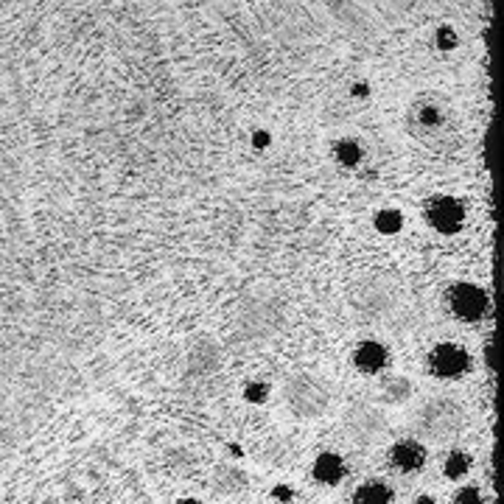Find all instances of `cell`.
<instances>
[{
    "label": "cell",
    "mask_w": 504,
    "mask_h": 504,
    "mask_svg": "<svg viewBox=\"0 0 504 504\" xmlns=\"http://www.w3.org/2000/svg\"><path fill=\"white\" fill-rule=\"evenodd\" d=\"M390 462H392V468H398L404 473H414L426 465V449L414 440H401L390 449Z\"/></svg>",
    "instance_id": "obj_4"
},
{
    "label": "cell",
    "mask_w": 504,
    "mask_h": 504,
    "mask_svg": "<svg viewBox=\"0 0 504 504\" xmlns=\"http://www.w3.org/2000/svg\"><path fill=\"white\" fill-rule=\"evenodd\" d=\"M414 504H434V499H431V496H417Z\"/></svg>",
    "instance_id": "obj_14"
},
{
    "label": "cell",
    "mask_w": 504,
    "mask_h": 504,
    "mask_svg": "<svg viewBox=\"0 0 504 504\" xmlns=\"http://www.w3.org/2000/svg\"><path fill=\"white\" fill-rule=\"evenodd\" d=\"M314 479L320 485H339L342 476H345V459L333 451H322L320 457L314 459V468H311Z\"/></svg>",
    "instance_id": "obj_6"
},
{
    "label": "cell",
    "mask_w": 504,
    "mask_h": 504,
    "mask_svg": "<svg viewBox=\"0 0 504 504\" xmlns=\"http://www.w3.org/2000/svg\"><path fill=\"white\" fill-rule=\"evenodd\" d=\"M457 504H482L479 488H462L457 493Z\"/></svg>",
    "instance_id": "obj_12"
},
{
    "label": "cell",
    "mask_w": 504,
    "mask_h": 504,
    "mask_svg": "<svg viewBox=\"0 0 504 504\" xmlns=\"http://www.w3.org/2000/svg\"><path fill=\"white\" fill-rule=\"evenodd\" d=\"M267 395H269V387H267V384H261V381H252V384H247V387H244V398H247L250 404H264V401H267Z\"/></svg>",
    "instance_id": "obj_11"
},
{
    "label": "cell",
    "mask_w": 504,
    "mask_h": 504,
    "mask_svg": "<svg viewBox=\"0 0 504 504\" xmlns=\"http://www.w3.org/2000/svg\"><path fill=\"white\" fill-rule=\"evenodd\" d=\"M443 471H446L449 479H462L471 471V454L468 451H451L443 462Z\"/></svg>",
    "instance_id": "obj_8"
},
{
    "label": "cell",
    "mask_w": 504,
    "mask_h": 504,
    "mask_svg": "<svg viewBox=\"0 0 504 504\" xmlns=\"http://www.w3.org/2000/svg\"><path fill=\"white\" fill-rule=\"evenodd\" d=\"M336 160L350 168V166H356V163L362 160V149H359L353 140H342V143L336 146Z\"/></svg>",
    "instance_id": "obj_10"
},
{
    "label": "cell",
    "mask_w": 504,
    "mask_h": 504,
    "mask_svg": "<svg viewBox=\"0 0 504 504\" xmlns=\"http://www.w3.org/2000/svg\"><path fill=\"white\" fill-rule=\"evenodd\" d=\"M426 219L437 232L451 235V232H457L465 225V208L454 196H434L426 205Z\"/></svg>",
    "instance_id": "obj_2"
},
{
    "label": "cell",
    "mask_w": 504,
    "mask_h": 504,
    "mask_svg": "<svg viewBox=\"0 0 504 504\" xmlns=\"http://www.w3.org/2000/svg\"><path fill=\"white\" fill-rule=\"evenodd\" d=\"M272 496H275L277 502H291V496H294V490H291L289 485H277L275 490H272Z\"/></svg>",
    "instance_id": "obj_13"
},
{
    "label": "cell",
    "mask_w": 504,
    "mask_h": 504,
    "mask_svg": "<svg viewBox=\"0 0 504 504\" xmlns=\"http://www.w3.org/2000/svg\"><path fill=\"white\" fill-rule=\"evenodd\" d=\"M387 359H390L387 348L381 342H375V339H367V342H362L353 350V365H356V370H362V372H378V370H384Z\"/></svg>",
    "instance_id": "obj_5"
},
{
    "label": "cell",
    "mask_w": 504,
    "mask_h": 504,
    "mask_svg": "<svg viewBox=\"0 0 504 504\" xmlns=\"http://www.w3.org/2000/svg\"><path fill=\"white\" fill-rule=\"evenodd\" d=\"M449 306L462 322H476L488 311V294L476 283H457L449 291Z\"/></svg>",
    "instance_id": "obj_1"
},
{
    "label": "cell",
    "mask_w": 504,
    "mask_h": 504,
    "mask_svg": "<svg viewBox=\"0 0 504 504\" xmlns=\"http://www.w3.org/2000/svg\"><path fill=\"white\" fill-rule=\"evenodd\" d=\"M471 367V356L465 348H459L454 342H443L431 350L429 356V370L437 375V378H457L462 372H468Z\"/></svg>",
    "instance_id": "obj_3"
},
{
    "label": "cell",
    "mask_w": 504,
    "mask_h": 504,
    "mask_svg": "<svg viewBox=\"0 0 504 504\" xmlns=\"http://www.w3.org/2000/svg\"><path fill=\"white\" fill-rule=\"evenodd\" d=\"M180 504H202V502H196V499H183Z\"/></svg>",
    "instance_id": "obj_15"
},
{
    "label": "cell",
    "mask_w": 504,
    "mask_h": 504,
    "mask_svg": "<svg viewBox=\"0 0 504 504\" xmlns=\"http://www.w3.org/2000/svg\"><path fill=\"white\" fill-rule=\"evenodd\" d=\"M401 225H404V216L398 210H392V208H384V210L375 213V230L381 235H395L401 230Z\"/></svg>",
    "instance_id": "obj_9"
},
{
    "label": "cell",
    "mask_w": 504,
    "mask_h": 504,
    "mask_svg": "<svg viewBox=\"0 0 504 504\" xmlns=\"http://www.w3.org/2000/svg\"><path fill=\"white\" fill-rule=\"evenodd\" d=\"M390 502H392V490L384 482H365L353 493V504H390Z\"/></svg>",
    "instance_id": "obj_7"
}]
</instances>
